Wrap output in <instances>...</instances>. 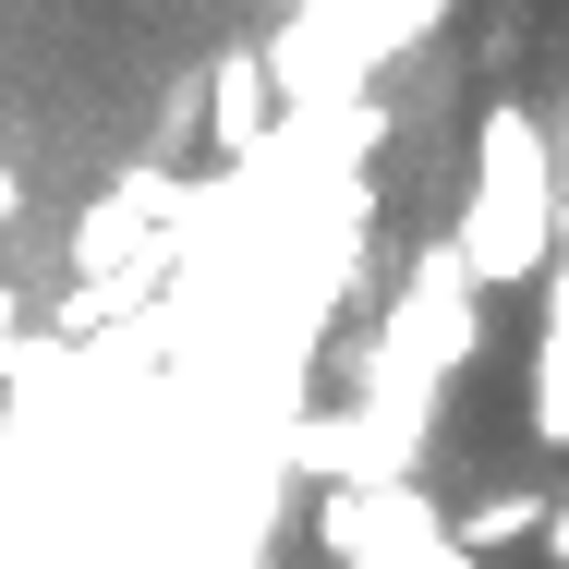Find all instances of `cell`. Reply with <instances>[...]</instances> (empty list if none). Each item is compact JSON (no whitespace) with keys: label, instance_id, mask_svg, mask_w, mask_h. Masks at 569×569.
I'll list each match as a JSON object with an SVG mask.
<instances>
[{"label":"cell","instance_id":"cell-1","mask_svg":"<svg viewBox=\"0 0 569 569\" xmlns=\"http://www.w3.org/2000/svg\"><path fill=\"white\" fill-rule=\"evenodd\" d=\"M558 230H569V194H558V146L521 98H485L472 121V182H460V219H449V254L472 291H521L558 267Z\"/></svg>","mask_w":569,"mask_h":569},{"label":"cell","instance_id":"cell-2","mask_svg":"<svg viewBox=\"0 0 569 569\" xmlns=\"http://www.w3.org/2000/svg\"><path fill=\"white\" fill-rule=\"evenodd\" d=\"M533 437L569 449V230H558V267H546V340H533Z\"/></svg>","mask_w":569,"mask_h":569},{"label":"cell","instance_id":"cell-3","mask_svg":"<svg viewBox=\"0 0 569 569\" xmlns=\"http://www.w3.org/2000/svg\"><path fill=\"white\" fill-rule=\"evenodd\" d=\"M521 533H546V497H533V485H509V497H485V509H460V521H449V546L472 569L497 558V546H521Z\"/></svg>","mask_w":569,"mask_h":569},{"label":"cell","instance_id":"cell-4","mask_svg":"<svg viewBox=\"0 0 569 569\" xmlns=\"http://www.w3.org/2000/svg\"><path fill=\"white\" fill-rule=\"evenodd\" d=\"M0 376H24V291L0 279Z\"/></svg>","mask_w":569,"mask_h":569},{"label":"cell","instance_id":"cell-5","mask_svg":"<svg viewBox=\"0 0 569 569\" xmlns=\"http://www.w3.org/2000/svg\"><path fill=\"white\" fill-rule=\"evenodd\" d=\"M24 219V182H12V158H0V230Z\"/></svg>","mask_w":569,"mask_h":569},{"label":"cell","instance_id":"cell-6","mask_svg":"<svg viewBox=\"0 0 569 569\" xmlns=\"http://www.w3.org/2000/svg\"><path fill=\"white\" fill-rule=\"evenodd\" d=\"M546 558H558V569H569V509H546Z\"/></svg>","mask_w":569,"mask_h":569},{"label":"cell","instance_id":"cell-7","mask_svg":"<svg viewBox=\"0 0 569 569\" xmlns=\"http://www.w3.org/2000/svg\"><path fill=\"white\" fill-rule=\"evenodd\" d=\"M558 194H569V133H558Z\"/></svg>","mask_w":569,"mask_h":569}]
</instances>
